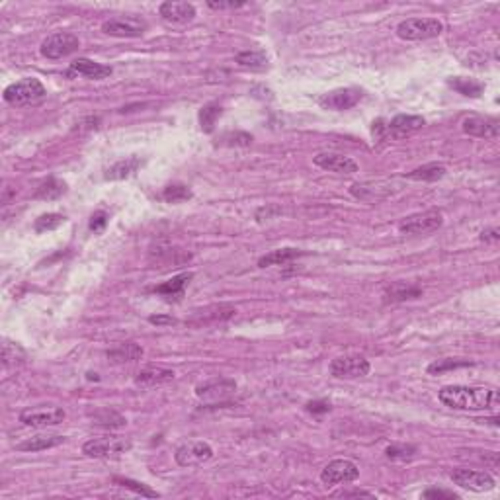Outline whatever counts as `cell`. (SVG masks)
Here are the masks:
<instances>
[{
  "label": "cell",
  "mask_w": 500,
  "mask_h": 500,
  "mask_svg": "<svg viewBox=\"0 0 500 500\" xmlns=\"http://www.w3.org/2000/svg\"><path fill=\"white\" fill-rule=\"evenodd\" d=\"M194 278V274L192 272H182V274H178V276H174L171 280L162 281L160 285L157 287H153V292L159 293L162 297H166V299H180L184 295V290H186V285L192 281Z\"/></svg>",
  "instance_id": "cell-22"
},
{
  "label": "cell",
  "mask_w": 500,
  "mask_h": 500,
  "mask_svg": "<svg viewBox=\"0 0 500 500\" xmlns=\"http://www.w3.org/2000/svg\"><path fill=\"white\" fill-rule=\"evenodd\" d=\"M151 325H157V327H169V325H176V318L169 317V315H153L149 317Z\"/></svg>",
  "instance_id": "cell-46"
},
{
  "label": "cell",
  "mask_w": 500,
  "mask_h": 500,
  "mask_svg": "<svg viewBox=\"0 0 500 500\" xmlns=\"http://www.w3.org/2000/svg\"><path fill=\"white\" fill-rule=\"evenodd\" d=\"M362 100V90L358 88H336L318 98V106L325 110L344 111L354 108L356 104Z\"/></svg>",
  "instance_id": "cell-14"
},
{
  "label": "cell",
  "mask_w": 500,
  "mask_h": 500,
  "mask_svg": "<svg viewBox=\"0 0 500 500\" xmlns=\"http://www.w3.org/2000/svg\"><path fill=\"white\" fill-rule=\"evenodd\" d=\"M108 358L113 364H131L143 358V348L135 342H123L118 348L108 352Z\"/></svg>",
  "instance_id": "cell-27"
},
{
  "label": "cell",
  "mask_w": 500,
  "mask_h": 500,
  "mask_svg": "<svg viewBox=\"0 0 500 500\" xmlns=\"http://www.w3.org/2000/svg\"><path fill=\"white\" fill-rule=\"evenodd\" d=\"M20 360H24L22 348L16 342L4 340V344H2V364H4V367L16 366V362H20Z\"/></svg>",
  "instance_id": "cell-38"
},
{
  "label": "cell",
  "mask_w": 500,
  "mask_h": 500,
  "mask_svg": "<svg viewBox=\"0 0 500 500\" xmlns=\"http://www.w3.org/2000/svg\"><path fill=\"white\" fill-rule=\"evenodd\" d=\"M439 401L453 411H492L500 403L499 391L483 385H448L438 393Z\"/></svg>",
  "instance_id": "cell-1"
},
{
  "label": "cell",
  "mask_w": 500,
  "mask_h": 500,
  "mask_svg": "<svg viewBox=\"0 0 500 500\" xmlns=\"http://www.w3.org/2000/svg\"><path fill=\"white\" fill-rule=\"evenodd\" d=\"M47 94L45 86L37 78H22L18 83H12L10 86L4 88V102L10 106H30L36 104L39 100H43Z\"/></svg>",
  "instance_id": "cell-3"
},
{
  "label": "cell",
  "mask_w": 500,
  "mask_h": 500,
  "mask_svg": "<svg viewBox=\"0 0 500 500\" xmlns=\"http://www.w3.org/2000/svg\"><path fill=\"white\" fill-rule=\"evenodd\" d=\"M92 422L100 428H122L127 424V418L120 413H116V411H110V409H102V411H96L94 415H92Z\"/></svg>",
  "instance_id": "cell-32"
},
{
  "label": "cell",
  "mask_w": 500,
  "mask_h": 500,
  "mask_svg": "<svg viewBox=\"0 0 500 500\" xmlns=\"http://www.w3.org/2000/svg\"><path fill=\"white\" fill-rule=\"evenodd\" d=\"M131 450V439L123 436H102L85 442L83 453L88 457H111Z\"/></svg>",
  "instance_id": "cell-7"
},
{
  "label": "cell",
  "mask_w": 500,
  "mask_h": 500,
  "mask_svg": "<svg viewBox=\"0 0 500 500\" xmlns=\"http://www.w3.org/2000/svg\"><path fill=\"white\" fill-rule=\"evenodd\" d=\"M252 143V135L243 133V131H237V133H225L221 137V145H229V146H248Z\"/></svg>",
  "instance_id": "cell-40"
},
{
  "label": "cell",
  "mask_w": 500,
  "mask_h": 500,
  "mask_svg": "<svg viewBox=\"0 0 500 500\" xmlns=\"http://www.w3.org/2000/svg\"><path fill=\"white\" fill-rule=\"evenodd\" d=\"M448 85L452 86L455 92L464 94L467 98H479L483 94L485 90V85L479 83V80H473V78H461V76H455V78H450Z\"/></svg>",
  "instance_id": "cell-31"
},
{
  "label": "cell",
  "mask_w": 500,
  "mask_h": 500,
  "mask_svg": "<svg viewBox=\"0 0 500 500\" xmlns=\"http://www.w3.org/2000/svg\"><path fill=\"white\" fill-rule=\"evenodd\" d=\"M237 391V383L231 379H213L195 387V395L204 401H223Z\"/></svg>",
  "instance_id": "cell-19"
},
{
  "label": "cell",
  "mask_w": 500,
  "mask_h": 500,
  "mask_svg": "<svg viewBox=\"0 0 500 500\" xmlns=\"http://www.w3.org/2000/svg\"><path fill=\"white\" fill-rule=\"evenodd\" d=\"M475 366L471 360H452V358H446V360H438V362H432L428 366V373L430 376H439V373H446V371H452V369H459V367H471Z\"/></svg>",
  "instance_id": "cell-35"
},
{
  "label": "cell",
  "mask_w": 500,
  "mask_h": 500,
  "mask_svg": "<svg viewBox=\"0 0 500 500\" xmlns=\"http://www.w3.org/2000/svg\"><path fill=\"white\" fill-rule=\"evenodd\" d=\"M223 113V108H221L217 102H211V104H206L202 110H199V125H202V131L204 133H211L215 129V123L221 118Z\"/></svg>",
  "instance_id": "cell-33"
},
{
  "label": "cell",
  "mask_w": 500,
  "mask_h": 500,
  "mask_svg": "<svg viewBox=\"0 0 500 500\" xmlns=\"http://www.w3.org/2000/svg\"><path fill=\"white\" fill-rule=\"evenodd\" d=\"M67 413L61 406H36V409H25L20 413V422L32 428H47L57 426L65 420Z\"/></svg>",
  "instance_id": "cell-10"
},
{
  "label": "cell",
  "mask_w": 500,
  "mask_h": 500,
  "mask_svg": "<svg viewBox=\"0 0 500 500\" xmlns=\"http://www.w3.org/2000/svg\"><path fill=\"white\" fill-rule=\"evenodd\" d=\"M369 362H367L364 356H340V358H334L332 364H330V373L338 379H356L364 378L369 373Z\"/></svg>",
  "instance_id": "cell-11"
},
{
  "label": "cell",
  "mask_w": 500,
  "mask_h": 500,
  "mask_svg": "<svg viewBox=\"0 0 500 500\" xmlns=\"http://www.w3.org/2000/svg\"><path fill=\"white\" fill-rule=\"evenodd\" d=\"M416 453V448L415 446H389L387 450H385V455L389 457V459H395V461H404V459H411V457H415Z\"/></svg>",
  "instance_id": "cell-39"
},
{
  "label": "cell",
  "mask_w": 500,
  "mask_h": 500,
  "mask_svg": "<svg viewBox=\"0 0 500 500\" xmlns=\"http://www.w3.org/2000/svg\"><path fill=\"white\" fill-rule=\"evenodd\" d=\"M63 223H65V215H61V213H45V215L37 217L36 223H34V229H36V232L53 231V229L61 227Z\"/></svg>",
  "instance_id": "cell-37"
},
{
  "label": "cell",
  "mask_w": 500,
  "mask_h": 500,
  "mask_svg": "<svg viewBox=\"0 0 500 500\" xmlns=\"http://www.w3.org/2000/svg\"><path fill=\"white\" fill-rule=\"evenodd\" d=\"M334 497H344V499H348V497H373V494L367 492V490H342V492H336Z\"/></svg>",
  "instance_id": "cell-47"
},
{
  "label": "cell",
  "mask_w": 500,
  "mask_h": 500,
  "mask_svg": "<svg viewBox=\"0 0 500 500\" xmlns=\"http://www.w3.org/2000/svg\"><path fill=\"white\" fill-rule=\"evenodd\" d=\"M235 63L243 69H250V71H266L268 69V55L260 49H248V51H241Z\"/></svg>",
  "instance_id": "cell-24"
},
{
  "label": "cell",
  "mask_w": 500,
  "mask_h": 500,
  "mask_svg": "<svg viewBox=\"0 0 500 500\" xmlns=\"http://www.w3.org/2000/svg\"><path fill=\"white\" fill-rule=\"evenodd\" d=\"M360 477V467L350 461V459H334L330 461L323 473H320V481L327 485V487H334V485H348V483H354L356 479Z\"/></svg>",
  "instance_id": "cell-9"
},
{
  "label": "cell",
  "mask_w": 500,
  "mask_h": 500,
  "mask_svg": "<svg viewBox=\"0 0 500 500\" xmlns=\"http://www.w3.org/2000/svg\"><path fill=\"white\" fill-rule=\"evenodd\" d=\"M65 436H34V438H28L24 442H20L16 446L18 452H43V450H51V448H57L65 444Z\"/></svg>",
  "instance_id": "cell-25"
},
{
  "label": "cell",
  "mask_w": 500,
  "mask_h": 500,
  "mask_svg": "<svg viewBox=\"0 0 500 500\" xmlns=\"http://www.w3.org/2000/svg\"><path fill=\"white\" fill-rule=\"evenodd\" d=\"M444 176H446V166L438 164V162H428V164H422V166H418V169L406 174V178L415 180V182H436Z\"/></svg>",
  "instance_id": "cell-30"
},
{
  "label": "cell",
  "mask_w": 500,
  "mask_h": 500,
  "mask_svg": "<svg viewBox=\"0 0 500 500\" xmlns=\"http://www.w3.org/2000/svg\"><path fill=\"white\" fill-rule=\"evenodd\" d=\"M160 18L172 25L190 24L195 18V6L192 2H180V0H166L159 6Z\"/></svg>",
  "instance_id": "cell-16"
},
{
  "label": "cell",
  "mask_w": 500,
  "mask_h": 500,
  "mask_svg": "<svg viewBox=\"0 0 500 500\" xmlns=\"http://www.w3.org/2000/svg\"><path fill=\"white\" fill-rule=\"evenodd\" d=\"M444 225V215L439 209H426L420 213H413L399 223V231L403 235H428L438 231Z\"/></svg>",
  "instance_id": "cell-6"
},
{
  "label": "cell",
  "mask_w": 500,
  "mask_h": 500,
  "mask_svg": "<svg viewBox=\"0 0 500 500\" xmlns=\"http://www.w3.org/2000/svg\"><path fill=\"white\" fill-rule=\"evenodd\" d=\"M305 252H301L299 248H278V250H272L266 257H262L258 260V266L260 268H268V266H283V264H290L295 258L303 257Z\"/></svg>",
  "instance_id": "cell-29"
},
{
  "label": "cell",
  "mask_w": 500,
  "mask_h": 500,
  "mask_svg": "<svg viewBox=\"0 0 500 500\" xmlns=\"http://www.w3.org/2000/svg\"><path fill=\"white\" fill-rule=\"evenodd\" d=\"M192 197V190L184 184H171L162 190V199L166 204H180V202H188Z\"/></svg>",
  "instance_id": "cell-36"
},
{
  "label": "cell",
  "mask_w": 500,
  "mask_h": 500,
  "mask_svg": "<svg viewBox=\"0 0 500 500\" xmlns=\"http://www.w3.org/2000/svg\"><path fill=\"white\" fill-rule=\"evenodd\" d=\"M113 481V485H120V487L127 488V490H131L135 494H141V497H146V499H159L160 494L157 490H153V488L145 485V483H139V481H133V479H127V477H113L111 479Z\"/></svg>",
  "instance_id": "cell-34"
},
{
  "label": "cell",
  "mask_w": 500,
  "mask_h": 500,
  "mask_svg": "<svg viewBox=\"0 0 500 500\" xmlns=\"http://www.w3.org/2000/svg\"><path fill=\"white\" fill-rule=\"evenodd\" d=\"M479 239L487 244H497L500 241V231L497 227H488V229H485V231L479 235Z\"/></svg>",
  "instance_id": "cell-44"
},
{
  "label": "cell",
  "mask_w": 500,
  "mask_h": 500,
  "mask_svg": "<svg viewBox=\"0 0 500 500\" xmlns=\"http://www.w3.org/2000/svg\"><path fill=\"white\" fill-rule=\"evenodd\" d=\"M444 32V24L438 18H409L397 25V36L404 41H424L438 37Z\"/></svg>",
  "instance_id": "cell-4"
},
{
  "label": "cell",
  "mask_w": 500,
  "mask_h": 500,
  "mask_svg": "<svg viewBox=\"0 0 500 500\" xmlns=\"http://www.w3.org/2000/svg\"><path fill=\"white\" fill-rule=\"evenodd\" d=\"M426 125V120L422 116H406V113H401V116H395L391 122H383V120H378L373 122V137L379 139V141H385V139H404V137H411L416 131H420L422 127Z\"/></svg>",
  "instance_id": "cell-2"
},
{
  "label": "cell",
  "mask_w": 500,
  "mask_h": 500,
  "mask_svg": "<svg viewBox=\"0 0 500 500\" xmlns=\"http://www.w3.org/2000/svg\"><path fill=\"white\" fill-rule=\"evenodd\" d=\"M71 73L92 78V80H102V78H108L113 73V69L110 65H102V63L90 61L86 57H80V59L71 63Z\"/></svg>",
  "instance_id": "cell-21"
},
{
  "label": "cell",
  "mask_w": 500,
  "mask_h": 500,
  "mask_svg": "<svg viewBox=\"0 0 500 500\" xmlns=\"http://www.w3.org/2000/svg\"><path fill=\"white\" fill-rule=\"evenodd\" d=\"M78 47H80V41H78V37L74 34H71V32H57V34H51V36H47L41 41L39 53L49 61H59V59H65V57L76 53Z\"/></svg>",
  "instance_id": "cell-5"
},
{
  "label": "cell",
  "mask_w": 500,
  "mask_h": 500,
  "mask_svg": "<svg viewBox=\"0 0 500 500\" xmlns=\"http://www.w3.org/2000/svg\"><path fill=\"white\" fill-rule=\"evenodd\" d=\"M422 497L424 499H450V500H455L459 499V494H455L453 490H446V488H426L424 492H422Z\"/></svg>",
  "instance_id": "cell-42"
},
{
  "label": "cell",
  "mask_w": 500,
  "mask_h": 500,
  "mask_svg": "<svg viewBox=\"0 0 500 500\" xmlns=\"http://www.w3.org/2000/svg\"><path fill=\"white\" fill-rule=\"evenodd\" d=\"M237 315V309L227 303L221 305H209L206 309H197L192 313V317L186 318V325L192 327H208V325H215V323H225L231 317Z\"/></svg>",
  "instance_id": "cell-15"
},
{
  "label": "cell",
  "mask_w": 500,
  "mask_h": 500,
  "mask_svg": "<svg viewBox=\"0 0 500 500\" xmlns=\"http://www.w3.org/2000/svg\"><path fill=\"white\" fill-rule=\"evenodd\" d=\"M307 411L313 413V415H323V413H329L330 411V403H327V401H311V403H307Z\"/></svg>",
  "instance_id": "cell-45"
},
{
  "label": "cell",
  "mask_w": 500,
  "mask_h": 500,
  "mask_svg": "<svg viewBox=\"0 0 500 500\" xmlns=\"http://www.w3.org/2000/svg\"><path fill=\"white\" fill-rule=\"evenodd\" d=\"M65 194H67V184L59 178H55V176H51L37 186V190L34 192V199L53 202V199H59Z\"/></svg>",
  "instance_id": "cell-28"
},
{
  "label": "cell",
  "mask_w": 500,
  "mask_h": 500,
  "mask_svg": "<svg viewBox=\"0 0 500 500\" xmlns=\"http://www.w3.org/2000/svg\"><path fill=\"white\" fill-rule=\"evenodd\" d=\"M464 133L479 139H497L500 133L499 120L494 118H481V116H469L461 123Z\"/></svg>",
  "instance_id": "cell-17"
},
{
  "label": "cell",
  "mask_w": 500,
  "mask_h": 500,
  "mask_svg": "<svg viewBox=\"0 0 500 500\" xmlns=\"http://www.w3.org/2000/svg\"><path fill=\"white\" fill-rule=\"evenodd\" d=\"M211 457H213V448L208 442H199V439L186 442L174 453V459L180 467H195L209 461Z\"/></svg>",
  "instance_id": "cell-13"
},
{
  "label": "cell",
  "mask_w": 500,
  "mask_h": 500,
  "mask_svg": "<svg viewBox=\"0 0 500 500\" xmlns=\"http://www.w3.org/2000/svg\"><path fill=\"white\" fill-rule=\"evenodd\" d=\"M450 479L453 481V485L465 488V490H473V492H487L497 485L494 477L490 473L479 471V469H467V467L453 469Z\"/></svg>",
  "instance_id": "cell-8"
},
{
  "label": "cell",
  "mask_w": 500,
  "mask_h": 500,
  "mask_svg": "<svg viewBox=\"0 0 500 500\" xmlns=\"http://www.w3.org/2000/svg\"><path fill=\"white\" fill-rule=\"evenodd\" d=\"M141 164H143V162H141L139 157H127V159L118 160L116 164H111L110 169L106 171L104 178H106V180H125V178L133 176L135 172L139 171Z\"/></svg>",
  "instance_id": "cell-26"
},
{
  "label": "cell",
  "mask_w": 500,
  "mask_h": 500,
  "mask_svg": "<svg viewBox=\"0 0 500 500\" xmlns=\"http://www.w3.org/2000/svg\"><path fill=\"white\" fill-rule=\"evenodd\" d=\"M108 213L106 211H96L92 217H90V223H88V227H90V231L94 232H100L106 229V225H108Z\"/></svg>",
  "instance_id": "cell-41"
},
{
  "label": "cell",
  "mask_w": 500,
  "mask_h": 500,
  "mask_svg": "<svg viewBox=\"0 0 500 500\" xmlns=\"http://www.w3.org/2000/svg\"><path fill=\"white\" fill-rule=\"evenodd\" d=\"M102 32L111 37H141L146 32V22L135 16L110 18L102 24Z\"/></svg>",
  "instance_id": "cell-12"
},
{
  "label": "cell",
  "mask_w": 500,
  "mask_h": 500,
  "mask_svg": "<svg viewBox=\"0 0 500 500\" xmlns=\"http://www.w3.org/2000/svg\"><path fill=\"white\" fill-rule=\"evenodd\" d=\"M422 295V287L406 283V281H395L385 290V303H403L409 299H416Z\"/></svg>",
  "instance_id": "cell-23"
},
{
  "label": "cell",
  "mask_w": 500,
  "mask_h": 500,
  "mask_svg": "<svg viewBox=\"0 0 500 500\" xmlns=\"http://www.w3.org/2000/svg\"><path fill=\"white\" fill-rule=\"evenodd\" d=\"M313 162L317 164L318 169L336 172V174H354L360 169L354 159L340 155V153H318Z\"/></svg>",
  "instance_id": "cell-18"
},
{
  "label": "cell",
  "mask_w": 500,
  "mask_h": 500,
  "mask_svg": "<svg viewBox=\"0 0 500 500\" xmlns=\"http://www.w3.org/2000/svg\"><path fill=\"white\" fill-rule=\"evenodd\" d=\"M176 378V373L169 369V367L160 366H149L145 369H141L137 376H135V385L137 387H157V385H164L172 379Z\"/></svg>",
  "instance_id": "cell-20"
},
{
  "label": "cell",
  "mask_w": 500,
  "mask_h": 500,
  "mask_svg": "<svg viewBox=\"0 0 500 500\" xmlns=\"http://www.w3.org/2000/svg\"><path fill=\"white\" fill-rule=\"evenodd\" d=\"M246 2L243 0H239V2H235V0H227V2H215V0H209L208 6L211 10H237V8H243Z\"/></svg>",
  "instance_id": "cell-43"
}]
</instances>
